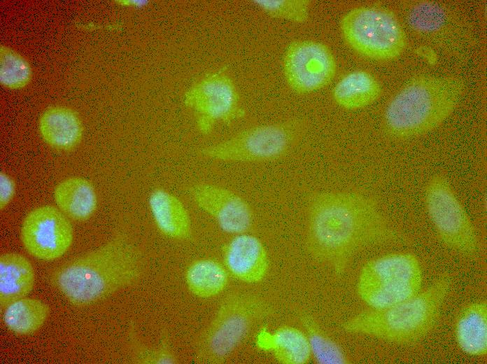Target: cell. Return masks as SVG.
<instances>
[{
	"label": "cell",
	"instance_id": "cell-25",
	"mask_svg": "<svg viewBox=\"0 0 487 364\" xmlns=\"http://www.w3.org/2000/svg\"><path fill=\"white\" fill-rule=\"evenodd\" d=\"M1 82L11 89L26 86L31 78V68L27 60L8 47L1 48Z\"/></svg>",
	"mask_w": 487,
	"mask_h": 364
},
{
	"label": "cell",
	"instance_id": "cell-15",
	"mask_svg": "<svg viewBox=\"0 0 487 364\" xmlns=\"http://www.w3.org/2000/svg\"><path fill=\"white\" fill-rule=\"evenodd\" d=\"M457 345L465 354L483 358L487 354V302L475 300L464 305L454 323Z\"/></svg>",
	"mask_w": 487,
	"mask_h": 364
},
{
	"label": "cell",
	"instance_id": "cell-23",
	"mask_svg": "<svg viewBox=\"0 0 487 364\" xmlns=\"http://www.w3.org/2000/svg\"><path fill=\"white\" fill-rule=\"evenodd\" d=\"M267 340L269 349L281 363L304 364L311 356L306 333L295 327L278 328Z\"/></svg>",
	"mask_w": 487,
	"mask_h": 364
},
{
	"label": "cell",
	"instance_id": "cell-1",
	"mask_svg": "<svg viewBox=\"0 0 487 364\" xmlns=\"http://www.w3.org/2000/svg\"><path fill=\"white\" fill-rule=\"evenodd\" d=\"M394 237L377 199L355 190H318L306 203V246L337 274L361 251Z\"/></svg>",
	"mask_w": 487,
	"mask_h": 364
},
{
	"label": "cell",
	"instance_id": "cell-27",
	"mask_svg": "<svg viewBox=\"0 0 487 364\" xmlns=\"http://www.w3.org/2000/svg\"><path fill=\"white\" fill-rule=\"evenodd\" d=\"M130 344L132 360L134 363L142 364H174L178 362L177 356L170 346L167 338L160 346H150L141 342L135 336H132Z\"/></svg>",
	"mask_w": 487,
	"mask_h": 364
},
{
	"label": "cell",
	"instance_id": "cell-12",
	"mask_svg": "<svg viewBox=\"0 0 487 364\" xmlns=\"http://www.w3.org/2000/svg\"><path fill=\"white\" fill-rule=\"evenodd\" d=\"M283 71L293 91L308 94L329 85L336 74L337 62L325 44L311 40H297L287 47Z\"/></svg>",
	"mask_w": 487,
	"mask_h": 364
},
{
	"label": "cell",
	"instance_id": "cell-2",
	"mask_svg": "<svg viewBox=\"0 0 487 364\" xmlns=\"http://www.w3.org/2000/svg\"><path fill=\"white\" fill-rule=\"evenodd\" d=\"M144 271L141 251L127 237L118 236L64 262L50 279L69 302L85 306L137 283Z\"/></svg>",
	"mask_w": 487,
	"mask_h": 364
},
{
	"label": "cell",
	"instance_id": "cell-9",
	"mask_svg": "<svg viewBox=\"0 0 487 364\" xmlns=\"http://www.w3.org/2000/svg\"><path fill=\"white\" fill-rule=\"evenodd\" d=\"M423 200L428 216L440 241L466 257L480 249L474 225L449 179L435 174L426 182Z\"/></svg>",
	"mask_w": 487,
	"mask_h": 364
},
{
	"label": "cell",
	"instance_id": "cell-28",
	"mask_svg": "<svg viewBox=\"0 0 487 364\" xmlns=\"http://www.w3.org/2000/svg\"><path fill=\"white\" fill-rule=\"evenodd\" d=\"M442 17V13L437 8L431 4H425L414 10L411 20L417 28L431 30L441 24Z\"/></svg>",
	"mask_w": 487,
	"mask_h": 364
},
{
	"label": "cell",
	"instance_id": "cell-10",
	"mask_svg": "<svg viewBox=\"0 0 487 364\" xmlns=\"http://www.w3.org/2000/svg\"><path fill=\"white\" fill-rule=\"evenodd\" d=\"M185 105L195 114L198 130L209 134L219 123L230 124L242 118L237 86L224 69L207 73L185 92Z\"/></svg>",
	"mask_w": 487,
	"mask_h": 364
},
{
	"label": "cell",
	"instance_id": "cell-8",
	"mask_svg": "<svg viewBox=\"0 0 487 364\" xmlns=\"http://www.w3.org/2000/svg\"><path fill=\"white\" fill-rule=\"evenodd\" d=\"M344 39L360 55L378 61L397 58L407 46L404 30L387 8L362 6L346 12L340 20Z\"/></svg>",
	"mask_w": 487,
	"mask_h": 364
},
{
	"label": "cell",
	"instance_id": "cell-22",
	"mask_svg": "<svg viewBox=\"0 0 487 364\" xmlns=\"http://www.w3.org/2000/svg\"><path fill=\"white\" fill-rule=\"evenodd\" d=\"M185 281L188 289L195 295L209 298L220 293L228 282L227 270L219 262L201 259L188 268Z\"/></svg>",
	"mask_w": 487,
	"mask_h": 364
},
{
	"label": "cell",
	"instance_id": "cell-19",
	"mask_svg": "<svg viewBox=\"0 0 487 364\" xmlns=\"http://www.w3.org/2000/svg\"><path fill=\"white\" fill-rule=\"evenodd\" d=\"M34 268L24 255L4 253L0 256V306L2 311L11 302L26 297L33 289Z\"/></svg>",
	"mask_w": 487,
	"mask_h": 364
},
{
	"label": "cell",
	"instance_id": "cell-24",
	"mask_svg": "<svg viewBox=\"0 0 487 364\" xmlns=\"http://www.w3.org/2000/svg\"><path fill=\"white\" fill-rule=\"evenodd\" d=\"M311 356L321 364H346L349 359L342 347L309 315L302 316Z\"/></svg>",
	"mask_w": 487,
	"mask_h": 364
},
{
	"label": "cell",
	"instance_id": "cell-13",
	"mask_svg": "<svg viewBox=\"0 0 487 364\" xmlns=\"http://www.w3.org/2000/svg\"><path fill=\"white\" fill-rule=\"evenodd\" d=\"M189 192L194 202L225 232L235 235L247 232L251 227L253 214L249 204L232 190L201 183L192 186Z\"/></svg>",
	"mask_w": 487,
	"mask_h": 364
},
{
	"label": "cell",
	"instance_id": "cell-21",
	"mask_svg": "<svg viewBox=\"0 0 487 364\" xmlns=\"http://www.w3.org/2000/svg\"><path fill=\"white\" fill-rule=\"evenodd\" d=\"M4 325L13 333L27 336L38 331L49 317V306L41 300L24 297L3 310Z\"/></svg>",
	"mask_w": 487,
	"mask_h": 364
},
{
	"label": "cell",
	"instance_id": "cell-16",
	"mask_svg": "<svg viewBox=\"0 0 487 364\" xmlns=\"http://www.w3.org/2000/svg\"><path fill=\"white\" fill-rule=\"evenodd\" d=\"M38 128L44 141L59 150H69L81 141L83 126L73 109L53 106L45 109L39 118Z\"/></svg>",
	"mask_w": 487,
	"mask_h": 364
},
{
	"label": "cell",
	"instance_id": "cell-7",
	"mask_svg": "<svg viewBox=\"0 0 487 364\" xmlns=\"http://www.w3.org/2000/svg\"><path fill=\"white\" fill-rule=\"evenodd\" d=\"M423 270L417 256L393 252L368 260L357 281V293L369 309H381L406 300L422 290Z\"/></svg>",
	"mask_w": 487,
	"mask_h": 364
},
{
	"label": "cell",
	"instance_id": "cell-3",
	"mask_svg": "<svg viewBox=\"0 0 487 364\" xmlns=\"http://www.w3.org/2000/svg\"><path fill=\"white\" fill-rule=\"evenodd\" d=\"M461 92L460 84L453 78L421 76L411 79L387 104L386 131L402 139L435 130L453 113Z\"/></svg>",
	"mask_w": 487,
	"mask_h": 364
},
{
	"label": "cell",
	"instance_id": "cell-14",
	"mask_svg": "<svg viewBox=\"0 0 487 364\" xmlns=\"http://www.w3.org/2000/svg\"><path fill=\"white\" fill-rule=\"evenodd\" d=\"M227 270L239 280L254 284L266 275L269 259L267 251L257 237L247 232L235 234L224 251Z\"/></svg>",
	"mask_w": 487,
	"mask_h": 364
},
{
	"label": "cell",
	"instance_id": "cell-11",
	"mask_svg": "<svg viewBox=\"0 0 487 364\" xmlns=\"http://www.w3.org/2000/svg\"><path fill=\"white\" fill-rule=\"evenodd\" d=\"M20 240L35 258L55 260L63 256L73 241L71 220L57 206L43 205L30 211L20 227Z\"/></svg>",
	"mask_w": 487,
	"mask_h": 364
},
{
	"label": "cell",
	"instance_id": "cell-18",
	"mask_svg": "<svg viewBox=\"0 0 487 364\" xmlns=\"http://www.w3.org/2000/svg\"><path fill=\"white\" fill-rule=\"evenodd\" d=\"M53 197L57 207L70 220L84 222L95 213L98 198L93 185L80 176L64 179L55 188Z\"/></svg>",
	"mask_w": 487,
	"mask_h": 364
},
{
	"label": "cell",
	"instance_id": "cell-17",
	"mask_svg": "<svg viewBox=\"0 0 487 364\" xmlns=\"http://www.w3.org/2000/svg\"><path fill=\"white\" fill-rule=\"evenodd\" d=\"M148 203L153 219L163 234L177 240L190 237V214L178 197L168 190L157 188L151 192Z\"/></svg>",
	"mask_w": 487,
	"mask_h": 364
},
{
	"label": "cell",
	"instance_id": "cell-6",
	"mask_svg": "<svg viewBox=\"0 0 487 364\" xmlns=\"http://www.w3.org/2000/svg\"><path fill=\"white\" fill-rule=\"evenodd\" d=\"M271 312L269 302L257 294L246 291L230 293L199 336L197 356L206 363L224 361L255 324Z\"/></svg>",
	"mask_w": 487,
	"mask_h": 364
},
{
	"label": "cell",
	"instance_id": "cell-20",
	"mask_svg": "<svg viewBox=\"0 0 487 364\" xmlns=\"http://www.w3.org/2000/svg\"><path fill=\"white\" fill-rule=\"evenodd\" d=\"M377 79L365 70H355L344 76L334 85L332 97L346 110L363 108L376 102L381 94Z\"/></svg>",
	"mask_w": 487,
	"mask_h": 364
},
{
	"label": "cell",
	"instance_id": "cell-5",
	"mask_svg": "<svg viewBox=\"0 0 487 364\" xmlns=\"http://www.w3.org/2000/svg\"><path fill=\"white\" fill-rule=\"evenodd\" d=\"M309 130L308 120L292 117L252 126L200 150L205 158L228 162H267L294 150Z\"/></svg>",
	"mask_w": 487,
	"mask_h": 364
},
{
	"label": "cell",
	"instance_id": "cell-29",
	"mask_svg": "<svg viewBox=\"0 0 487 364\" xmlns=\"http://www.w3.org/2000/svg\"><path fill=\"white\" fill-rule=\"evenodd\" d=\"M16 184L13 177L5 172L0 174V209L3 211L13 200Z\"/></svg>",
	"mask_w": 487,
	"mask_h": 364
},
{
	"label": "cell",
	"instance_id": "cell-26",
	"mask_svg": "<svg viewBox=\"0 0 487 364\" xmlns=\"http://www.w3.org/2000/svg\"><path fill=\"white\" fill-rule=\"evenodd\" d=\"M253 3L274 18L302 24L309 17V0H254Z\"/></svg>",
	"mask_w": 487,
	"mask_h": 364
},
{
	"label": "cell",
	"instance_id": "cell-4",
	"mask_svg": "<svg viewBox=\"0 0 487 364\" xmlns=\"http://www.w3.org/2000/svg\"><path fill=\"white\" fill-rule=\"evenodd\" d=\"M451 286L450 276L444 275L414 296L384 309L361 312L341 327L347 332L390 343L416 342L435 326Z\"/></svg>",
	"mask_w": 487,
	"mask_h": 364
}]
</instances>
